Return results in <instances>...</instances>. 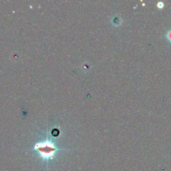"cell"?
<instances>
[{
  "label": "cell",
  "instance_id": "6da1fadb",
  "mask_svg": "<svg viewBox=\"0 0 171 171\" xmlns=\"http://www.w3.org/2000/svg\"><path fill=\"white\" fill-rule=\"evenodd\" d=\"M166 38H167V39L169 40L170 42H171V30H169L167 34H166Z\"/></svg>",
  "mask_w": 171,
  "mask_h": 171
},
{
  "label": "cell",
  "instance_id": "7a4b0ae2",
  "mask_svg": "<svg viewBox=\"0 0 171 171\" xmlns=\"http://www.w3.org/2000/svg\"><path fill=\"white\" fill-rule=\"evenodd\" d=\"M158 7H162V6H163V3H162V2H160L158 4Z\"/></svg>",
  "mask_w": 171,
  "mask_h": 171
}]
</instances>
